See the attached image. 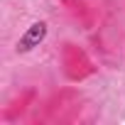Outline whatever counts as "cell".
<instances>
[{
  "mask_svg": "<svg viewBox=\"0 0 125 125\" xmlns=\"http://www.w3.org/2000/svg\"><path fill=\"white\" fill-rule=\"evenodd\" d=\"M61 69H64L69 81H83V79L96 74V66H93L91 56L71 42L61 44Z\"/></svg>",
  "mask_w": 125,
  "mask_h": 125,
  "instance_id": "7a4b0ae2",
  "label": "cell"
},
{
  "mask_svg": "<svg viewBox=\"0 0 125 125\" xmlns=\"http://www.w3.org/2000/svg\"><path fill=\"white\" fill-rule=\"evenodd\" d=\"M44 37H47V22H32L30 27H27V32L17 39V54H27V52H32L34 47H39L42 42H44Z\"/></svg>",
  "mask_w": 125,
  "mask_h": 125,
  "instance_id": "3957f363",
  "label": "cell"
},
{
  "mask_svg": "<svg viewBox=\"0 0 125 125\" xmlns=\"http://www.w3.org/2000/svg\"><path fill=\"white\" fill-rule=\"evenodd\" d=\"M79 110H81V96L71 88H64L44 103V113L37 115V120H42V123H71L79 115Z\"/></svg>",
  "mask_w": 125,
  "mask_h": 125,
  "instance_id": "6da1fadb",
  "label": "cell"
},
{
  "mask_svg": "<svg viewBox=\"0 0 125 125\" xmlns=\"http://www.w3.org/2000/svg\"><path fill=\"white\" fill-rule=\"evenodd\" d=\"M32 101H34V91H25V93H22L17 101H12V103H10V108H5L3 118H5V120H15V118H17V113L22 115Z\"/></svg>",
  "mask_w": 125,
  "mask_h": 125,
  "instance_id": "5b68a950",
  "label": "cell"
},
{
  "mask_svg": "<svg viewBox=\"0 0 125 125\" xmlns=\"http://www.w3.org/2000/svg\"><path fill=\"white\" fill-rule=\"evenodd\" d=\"M61 5H64L83 27H93V22H96V17H93V10L88 8V3L86 0H59Z\"/></svg>",
  "mask_w": 125,
  "mask_h": 125,
  "instance_id": "277c9868",
  "label": "cell"
}]
</instances>
